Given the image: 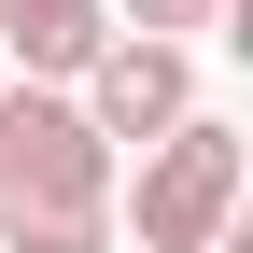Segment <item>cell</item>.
<instances>
[{
	"label": "cell",
	"mask_w": 253,
	"mask_h": 253,
	"mask_svg": "<svg viewBox=\"0 0 253 253\" xmlns=\"http://www.w3.org/2000/svg\"><path fill=\"white\" fill-rule=\"evenodd\" d=\"M239 183H253L239 126L225 113H183L169 141H141V169H113V225L141 239V253H225Z\"/></svg>",
	"instance_id": "6da1fadb"
},
{
	"label": "cell",
	"mask_w": 253,
	"mask_h": 253,
	"mask_svg": "<svg viewBox=\"0 0 253 253\" xmlns=\"http://www.w3.org/2000/svg\"><path fill=\"white\" fill-rule=\"evenodd\" d=\"M113 169L126 155L71 113V84H0V225H28V211H113Z\"/></svg>",
	"instance_id": "7a4b0ae2"
},
{
	"label": "cell",
	"mask_w": 253,
	"mask_h": 253,
	"mask_svg": "<svg viewBox=\"0 0 253 253\" xmlns=\"http://www.w3.org/2000/svg\"><path fill=\"white\" fill-rule=\"evenodd\" d=\"M71 113L99 126L113 155H126V141H169V126L197 113V56H183V42H126V28H113V42L84 56V84H71Z\"/></svg>",
	"instance_id": "3957f363"
},
{
	"label": "cell",
	"mask_w": 253,
	"mask_h": 253,
	"mask_svg": "<svg viewBox=\"0 0 253 253\" xmlns=\"http://www.w3.org/2000/svg\"><path fill=\"white\" fill-rule=\"evenodd\" d=\"M99 42H113V0H0V71L28 84H84Z\"/></svg>",
	"instance_id": "277c9868"
},
{
	"label": "cell",
	"mask_w": 253,
	"mask_h": 253,
	"mask_svg": "<svg viewBox=\"0 0 253 253\" xmlns=\"http://www.w3.org/2000/svg\"><path fill=\"white\" fill-rule=\"evenodd\" d=\"M0 253H113V211H28L0 225Z\"/></svg>",
	"instance_id": "5b68a950"
},
{
	"label": "cell",
	"mask_w": 253,
	"mask_h": 253,
	"mask_svg": "<svg viewBox=\"0 0 253 253\" xmlns=\"http://www.w3.org/2000/svg\"><path fill=\"white\" fill-rule=\"evenodd\" d=\"M211 14H225V0H113V28H126V42H197Z\"/></svg>",
	"instance_id": "8992f818"
},
{
	"label": "cell",
	"mask_w": 253,
	"mask_h": 253,
	"mask_svg": "<svg viewBox=\"0 0 253 253\" xmlns=\"http://www.w3.org/2000/svg\"><path fill=\"white\" fill-rule=\"evenodd\" d=\"M0 84H14V71H0Z\"/></svg>",
	"instance_id": "52a82bcc"
}]
</instances>
